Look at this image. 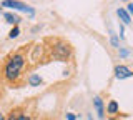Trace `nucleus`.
I'll use <instances>...</instances> for the list:
<instances>
[{"instance_id": "15", "label": "nucleus", "mask_w": 133, "mask_h": 120, "mask_svg": "<svg viewBox=\"0 0 133 120\" xmlns=\"http://www.w3.org/2000/svg\"><path fill=\"white\" fill-rule=\"evenodd\" d=\"M0 120H3V117H2V113H0Z\"/></svg>"}, {"instance_id": "11", "label": "nucleus", "mask_w": 133, "mask_h": 120, "mask_svg": "<svg viewBox=\"0 0 133 120\" xmlns=\"http://www.w3.org/2000/svg\"><path fill=\"white\" fill-rule=\"evenodd\" d=\"M18 34H20V30H18V27H14V28H12V32H10V34H8V37H10V39H17V37H18Z\"/></svg>"}, {"instance_id": "6", "label": "nucleus", "mask_w": 133, "mask_h": 120, "mask_svg": "<svg viewBox=\"0 0 133 120\" xmlns=\"http://www.w3.org/2000/svg\"><path fill=\"white\" fill-rule=\"evenodd\" d=\"M116 14H118V17L122 18V22H123V23H127V25H128V23H131V20H130V14H128V12L125 10V9H118V10H116Z\"/></svg>"}, {"instance_id": "8", "label": "nucleus", "mask_w": 133, "mask_h": 120, "mask_svg": "<svg viewBox=\"0 0 133 120\" xmlns=\"http://www.w3.org/2000/svg\"><path fill=\"white\" fill-rule=\"evenodd\" d=\"M107 112H108V113H116V112H118V103H116V102H110V103H108Z\"/></svg>"}, {"instance_id": "2", "label": "nucleus", "mask_w": 133, "mask_h": 120, "mask_svg": "<svg viewBox=\"0 0 133 120\" xmlns=\"http://www.w3.org/2000/svg\"><path fill=\"white\" fill-rule=\"evenodd\" d=\"M2 7H10V9H15V10H22V12H27L28 15H33V14H35V10H33V9L27 7L25 3L18 2V0H3V2H2Z\"/></svg>"}, {"instance_id": "5", "label": "nucleus", "mask_w": 133, "mask_h": 120, "mask_svg": "<svg viewBox=\"0 0 133 120\" xmlns=\"http://www.w3.org/2000/svg\"><path fill=\"white\" fill-rule=\"evenodd\" d=\"M93 105H95V109H97L98 117H100V118L105 117V110H103V102H102V98H100V97H95V98H93Z\"/></svg>"}, {"instance_id": "9", "label": "nucleus", "mask_w": 133, "mask_h": 120, "mask_svg": "<svg viewBox=\"0 0 133 120\" xmlns=\"http://www.w3.org/2000/svg\"><path fill=\"white\" fill-rule=\"evenodd\" d=\"M8 120H30V118H28L27 115H22V113H17L15 112V115L12 113L10 117H8Z\"/></svg>"}, {"instance_id": "3", "label": "nucleus", "mask_w": 133, "mask_h": 120, "mask_svg": "<svg viewBox=\"0 0 133 120\" xmlns=\"http://www.w3.org/2000/svg\"><path fill=\"white\" fill-rule=\"evenodd\" d=\"M115 77L116 78H128V77H131V70L128 67H125V65H118L115 68Z\"/></svg>"}, {"instance_id": "12", "label": "nucleus", "mask_w": 133, "mask_h": 120, "mask_svg": "<svg viewBox=\"0 0 133 120\" xmlns=\"http://www.w3.org/2000/svg\"><path fill=\"white\" fill-rule=\"evenodd\" d=\"M66 118H68V120H75V118H77V117H75L73 113H68V115H66Z\"/></svg>"}, {"instance_id": "4", "label": "nucleus", "mask_w": 133, "mask_h": 120, "mask_svg": "<svg viewBox=\"0 0 133 120\" xmlns=\"http://www.w3.org/2000/svg\"><path fill=\"white\" fill-rule=\"evenodd\" d=\"M68 53H70L68 47H66V45H63V43H60V45H57V47H55L53 55H55L57 59H66V57H68Z\"/></svg>"}, {"instance_id": "10", "label": "nucleus", "mask_w": 133, "mask_h": 120, "mask_svg": "<svg viewBox=\"0 0 133 120\" xmlns=\"http://www.w3.org/2000/svg\"><path fill=\"white\" fill-rule=\"evenodd\" d=\"M28 82H30V85H32V87H35V85H40V84H42V78H40L38 75H32Z\"/></svg>"}, {"instance_id": "1", "label": "nucleus", "mask_w": 133, "mask_h": 120, "mask_svg": "<svg viewBox=\"0 0 133 120\" xmlns=\"http://www.w3.org/2000/svg\"><path fill=\"white\" fill-rule=\"evenodd\" d=\"M23 64H25V60H23L22 55H14L10 60H8V64L5 67V75H7L8 80H15V78L18 77V73H20V70H22Z\"/></svg>"}, {"instance_id": "7", "label": "nucleus", "mask_w": 133, "mask_h": 120, "mask_svg": "<svg viewBox=\"0 0 133 120\" xmlns=\"http://www.w3.org/2000/svg\"><path fill=\"white\" fill-rule=\"evenodd\" d=\"M5 18H7L8 23H14V25H17V23L20 22V18L17 17V15H14V14H5Z\"/></svg>"}, {"instance_id": "14", "label": "nucleus", "mask_w": 133, "mask_h": 120, "mask_svg": "<svg viewBox=\"0 0 133 120\" xmlns=\"http://www.w3.org/2000/svg\"><path fill=\"white\" fill-rule=\"evenodd\" d=\"M120 55H122V57H127L128 52H127V50H122V52H120Z\"/></svg>"}, {"instance_id": "13", "label": "nucleus", "mask_w": 133, "mask_h": 120, "mask_svg": "<svg viewBox=\"0 0 133 120\" xmlns=\"http://www.w3.org/2000/svg\"><path fill=\"white\" fill-rule=\"evenodd\" d=\"M128 12L133 14V3H128Z\"/></svg>"}]
</instances>
